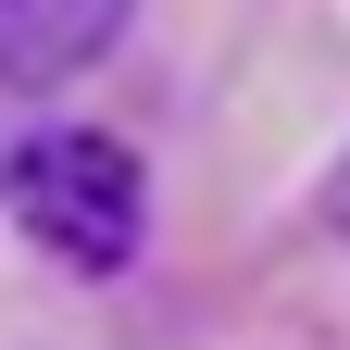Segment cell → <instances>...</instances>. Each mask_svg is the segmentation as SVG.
<instances>
[{
	"label": "cell",
	"mask_w": 350,
	"mask_h": 350,
	"mask_svg": "<svg viewBox=\"0 0 350 350\" xmlns=\"http://www.w3.org/2000/svg\"><path fill=\"white\" fill-rule=\"evenodd\" d=\"M0 188H13V226L75 262V275H113V262H138L150 238V175L125 138H100V125H38V138L0 163Z\"/></svg>",
	"instance_id": "1"
},
{
	"label": "cell",
	"mask_w": 350,
	"mask_h": 350,
	"mask_svg": "<svg viewBox=\"0 0 350 350\" xmlns=\"http://www.w3.org/2000/svg\"><path fill=\"white\" fill-rule=\"evenodd\" d=\"M138 25V0H0V88H75L113 38Z\"/></svg>",
	"instance_id": "2"
},
{
	"label": "cell",
	"mask_w": 350,
	"mask_h": 350,
	"mask_svg": "<svg viewBox=\"0 0 350 350\" xmlns=\"http://www.w3.org/2000/svg\"><path fill=\"white\" fill-rule=\"evenodd\" d=\"M325 226H338V238H350V163H338V175H325Z\"/></svg>",
	"instance_id": "3"
}]
</instances>
